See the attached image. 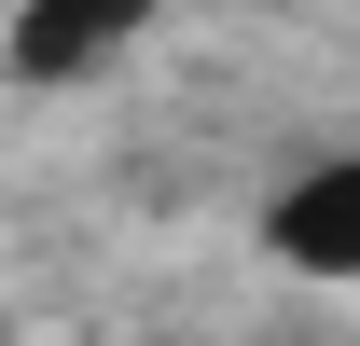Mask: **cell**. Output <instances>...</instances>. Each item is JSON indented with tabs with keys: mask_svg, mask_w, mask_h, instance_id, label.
I'll return each instance as SVG.
<instances>
[{
	"mask_svg": "<svg viewBox=\"0 0 360 346\" xmlns=\"http://www.w3.org/2000/svg\"><path fill=\"white\" fill-rule=\"evenodd\" d=\"M264 250L291 263V277L360 291V153H333V167H305L291 194H277V208H264Z\"/></svg>",
	"mask_w": 360,
	"mask_h": 346,
	"instance_id": "1",
	"label": "cell"
},
{
	"mask_svg": "<svg viewBox=\"0 0 360 346\" xmlns=\"http://www.w3.org/2000/svg\"><path fill=\"white\" fill-rule=\"evenodd\" d=\"M139 28H153V0H14V70L70 84V70H111Z\"/></svg>",
	"mask_w": 360,
	"mask_h": 346,
	"instance_id": "2",
	"label": "cell"
},
{
	"mask_svg": "<svg viewBox=\"0 0 360 346\" xmlns=\"http://www.w3.org/2000/svg\"><path fill=\"white\" fill-rule=\"evenodd\" d=\"M0 14H14V0H0Z\"/></svg>",
	"mask_w": 360,
	"mask_h": 346,
	"instance_id": "3",
	"label": "cell"
}]
</instances>
